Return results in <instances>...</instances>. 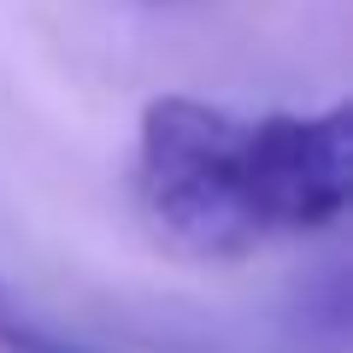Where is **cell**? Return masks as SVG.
Returning a JSON list of instances; mask_svg holds the SVG:
<instances>
[{
	"label": "cell",
	"mask_w": 353,
	"mask_h": 353,
	"mask_svg": "<svg viewBox=\"0 0 353 353\" xmlns=\"http://www.w3.org/2000/svg\"><path fill=\"white\" fill-rule=\"evenodd\" d=\"M0 353H83V347L53 336L48 324H36L24 312V301H12V294L0 289Z\"/></svg>",
	"instance_id": "obj_3"
},
{
	"label": "cell",
	"mask_w": 353,
	"mask_h": 353,
	"mask_svg": "<svg viewBox=\"0 0 353 353\" xmlns=\"http://www.w3.org/2000/svg\"><path fill=\"white\" fill-rule=\"evenodd\" d=\"M248 206L265 230H318L336 224L353 194V118L330 106L318 118H265L248 124Z\"/></svg>",
	"instance_id": "obj_2"
},
{
	"label": "cell",
	"mask_w": 353,
	"mask_h": 353,
	"mask_svg": "<svg viewBox=\"0 0 353 353\" xmlns=\"http://www.w3.org/2000/svg\"><path fill=\"white\" fill-rule=\"evenodd\" d=\"M248 124L189 94L141 112V201L153 224L194 253H241L259 224L248 206Z\"/></svg>",
	"instance_id": "obj_1"
}]
</instances>
